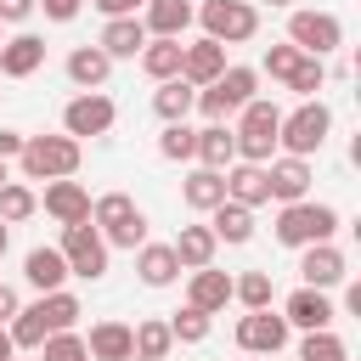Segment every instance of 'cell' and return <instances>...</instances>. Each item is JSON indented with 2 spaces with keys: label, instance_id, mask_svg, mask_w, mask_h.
Masks as SVG:
<instances>
[{
  "label": "cell",
  "instance_id": "cell-18",
  "mask_svg": "<svg viewBox=\"0 0 361 361\" xmlns=\"http://www.w3.org/2000/svg\"><path fill=\"white\" fill-rule=\"evenodd\" d=\"M23 282L34 288V293H51V288H62L68 282V259H62V248H28L23 254Z\"/></svg>",
  "mask_w": 361,
  "mask_h": 361
},
{
  "label": "cell",
  "instance_id": "cell-34",
  "mask_svg": "<svg viewBox=\"0 0 361 361\" xmlns=\"http://www.w3.org/2000/svg\"><path fill=\"white\" fill-rule=\"evenodd\" d=\"M6 333H11V344H17V350H39L51 327H45V316H39V305H17V316L6 322Z\"/></svg>",
  "mask_w": 361,
  "mask_h": 361
},
{
  "label": "cell",
  "instance_id": "cell-41",
  "mask_svg": "<svg viewBox=\"0 0 361 361\" xmlns=\"http://www.w3.org/2000/svg\"><path fill=\"white\" fill-rule=\"evenodd\" d=\"M327 85V68H322V56H299V68H293V79H288V90L299 96V102H310L316 90Z\"/></svg>",
  "mask_w": 361,
  "mask_h": 361
},
{
  "label": "cell",
  "instance_id": "cell-23",
  "mask_svg": "<svg viewBox=\"0 0 361 361\" xmlns=\"http://www.w3.org/2000/svg\"><path fill=\"white\" fill-rule=\"evenodd\" d=\"M186 305H197V310H226L231 305V276L226 271H214V265H197L192 271V282H186Z\"/></svg>",
  "mask_w": 361,
  "mask_h": 361
},
{
  "label": "cell",
  "instance_id": "cell-13",
  "mask_svg": "<svg viewBox=\"0 0 361 361\" xmlns=\"http://www.w3.org/2000/svg\"><path fill=\"white\" fill-rule=\"evenodd\" d=\"M265 180H271V203H299V197H310L316 169H310V158L282 152V158H271V164H265Z\"/></svg>",
  "mask_w": 361,
  "mask_h": 361
},
{
  "label": "cell",
  "instance_id": "cell-12",
  "mask_svg": "<svg viewBox=\"0 0 361 361\" xmlns=\"http://www.w3.org/2000/svg\"><path fill=\"white\" fill-rule=\"evenodd\" d=\"M344 276H350V259H344V248H333V243H310V248H299V282H305V288H322V293H333Z\"/></svg>",
  "mask_w": 361,
  "mask_h": 361
},
{
  "label": "cell",
  "instance_id": "cell-40",
  "mask_svg": "<svg viewBox=\"0 0 361 361\" xmlns=\"http://www.w3.org/2000/svg\"><path fill=\"white\" fill-rule=\"evenodd\" d=\"M39 361H90V355H85V333H73V327H62V333H45V344H39Z\"/></svg>",
  "mask_w": 361,
  "mask_h": 361
},
{
  "label": "cell",
  "instance_id": "cell-25",
  "mask_svg": "<svg viewBox=\"0 0 361 361\" xmlns=\"http://www.w3.org/2000/svg\"><path fill=\"white\" fill-rule=\"evenodd\" d=\"M141 73L158 85V79H175L180 73V39H169V34H147V45H141Z\"/></svg>",
  "mask_w": 361,
  "mask_h": 361
},
{
  "label": "cell",
  "instance_id": "cell-32",
  "mask_svg": "<svg viewBox=\"0 0 361 361\" xmlns=\"http://www.w3.org/2000/svg\"><path fill=\"white\" fill-rule=\"evenodd\" d=\"M130 344H135V355H141V361H169L175 333H169V322H164V316H147V322H135V327H130Z\"/></svg>",
  "mask_w": 361,
  "mask_h": 361
},
{
  "label": "cell",
  "instance_id": "cell-53",
  "mask_svg": "<svg viewBox=\"0 0 361 361\" xmlns=\"http://www.w3.org/2000/svg\"><path fill=\"white\" fill-rule=\"evenodd\" d=\"M254 361H271V355H254Z\"/></svg>",
  "mask_w": 361,
  "mask_h": 361
},
{
  "label": "cell",
  "instance_id": "cell-6",
  "mask_svg": "<svg viewBox=\"0 0 361 361\" xmlns=\"http://www.w3.org/2000/svg\"><path fill=\"white\" fill-rule=\"evenodd\" d=\"M327 130H333V113L310 96V102H299L293 113H282V124H276V147L293 152V158H310V152L327 147Z\"/></svg>",
  "mask_w": 361,
  "mask_h": 361
},
{
  "label": "cell",
  "instance_id": "cell-19",
  "mask_svg": "<svg viewBox=\"0 0 361 361\" xmlns=\"http://www.w3.org/2000/svg\"><path fill=\"white\" fill-rule=\"evenodd\" d=\"M39 62H45V39H39V34H11V39H0V73H6V79H28V73H39Z\"/></svg>",
  "mask_w": 361,
  "mask_h": 361
},
{
  "label": "cell",
  "instance_id": "cell-31",
  "mask_svg": "<svg viewBox=\"0 0 361 361\" xmlns=\"http://www.w3.org/2000/svg\"><path fill=\"white\" fill-rule=\"evenodd\" d=\"M169 248H175L180 271H197V265H214V248H220V237H214L209 226H180V237H175Z\"/></svg>",
  "mask_w": 361,
  "mask_h": 361
},
{
  "label": "cell",
  "instance_id": "cell-2",
  "mask_svg": "<svg viewBox=\"0 0 361 361\" xmlns=\"http://www.w3.org/2000/svg\"><path fill=\"white\" fill-rule=\"evenodd\" d=\"M259 96V68H243V62H226V73L214 79V85H197V113L209 118V124H226V118H237V107L243 102H254Z\"/></svg>",
  "mask_w": 361,
  "mask_h": 361
},
{
  "label": "cell",
  "instance_id": "cell-33",
  "mask_svg": "<svg viewBox=\"0 0 361 361\" xmlns=\"http://www.w3.org/2000/svg\"><path fill=\"white\" fill-rule=\"evenodd\" d=\"M34 305H39V316H45V327H51V333H62V327H73V322L85 316L79 293H68V288H51V293H39Z\"/></svg>",
  "mask_w": 361,
  "mask_h": 361
},
{
  "label": "cell",
  "instance_id": "cell-29",
  "mask_svg": "<svg viewBox=\"0 0 361 361\" xmlns=\"http://www.w3.org/2000/svg\"><path fill=\"white\" fill-rule=\"evenodd\" d=\"M192 102H197V85H186L180 73H175V79H158V90H152V113H158L164 124H180V118L192 113Z\"/></svg>",
  "mask_w": 361,
  "mask_h": 361
},
{
  "label": "cell",
  "instance_id": "cell-28",
  "mask_svg": "<svg viewBox=\"0 0 361 361\" xmlns=\"http://www.w3.org/2000/svg\"><path fill=\"white\" fill-rule=\"evenodd\" d=\"M85 355H90V361H124V355H135L130 322H96L90 338H85Z\"/></svg>",
  "mask_w": 361,
  "mask_h": 361
},
{
  "label": "cell",
  "instance_id": "cell-52",
  "mask_svg": "<svg viewBox=\"0 0 361 361\" xmlns=\"http://www.w3.org/2000/svg\"><path fill=\"white\" fill-rule=\"evenodd\" d=\"M0 186H6V158H0Z\"/></svg>",
  "mask_w": 361,
  "mask_h": 361
},
{
  "label": "cell",
  "instance_id": "cell-14",
  "mask_svg": "<svg viewBox=\"0 0 361 361\" xmlns=\"http://www.w3.org/2000/svg\"><path fill=\"white\" fill-rule=\"evenodd\" d=\"M282 322L288 327H299V333H316V327H333L338 322V310H333V299L322 293V288H293L288 293V305H282Z\"/></svg>",
  "mask_w": 361,
  "mask_h": 361
},
{
  "label": "cell",
  "instance_id": "cell-39",
  "mask_svg": "<svg viewBox=\"0 0 361 361\" xmlns=\"http://www.w3.org/2000/svg\"><path fill=\"white\" fill-rule=\"evenodd\" d=\"M169 333H175V344H203V338H209V310L180 305V310L169 316Z\"/></svg>",
  "mask_w": 361,
  "mask_h": 361
},
{
  "label": "cell",
  "instance_id": "cell-10",
  "mask_svg": "<svg viewBox=\"0 0 361 361\" xmlns=\"http://www.w3.org/2000/svg\"><path fill=\"white\" fill-rule=\"evenodd\" d=\"M113 118H118L113 96H102V90H79V96L62 107V135H73V141H85V135H107Z\"/></svg>",
  "mask_w": 361,
  "mask_h": 361
},
{
  "label": "cell",
  "instance_id": "cell-21",
  "mask_svg": "<svg viewBox=\"0 0 361 361\" xmlns=\"http://www.w3.org/2000/svg\"><path fill=\"white\" fill-rule=\"evenodd\" d=\"M96 45H102L113 62H124V56H141V45H147V23H141V17H107Z\"/></svg>",
  "mask_w": 361,
  "mask_h": 361
},
{
  "label": "cell",
  "instance_id": "cell-38",
  "mask_svg": "<svg viewBox=\"0 0 361 361\" xmlns=\"http://www.w3.org/2000/svg\"><path fill=\"white\" fill-rule=\"evenodd\" d=\"M158 152L169 158V164H186L192 152H197V130L180 118V124H164V135H158Z\"/></svg>",
  "mask_w": 361,
  "mask_h": 361
},
{
  "label": "cell",
  "instance_id": "cell-45",
  "mask_svg": "<svg viewBox=\"0 0 361 361\" xmlns=\"http://www.w3.org/2000/svg\"><path fill=\"white\" fill-rule=\"evenodd\" d=\"M34 17V0H0V23H28Z\"/></svg>",
  "mask_w": 361,
  "mask_h": 361
},
{
  "label": "cell",
  "instance_id": "cell-48",
  "mask_svg": "<svg viewBox=\"0 0 361 361\" xmlns=\"http://www.w3.org/2000/svg\"><path fill=\"white\" fill-rule=\"evenodd\" d=\"M344 310H350V316H361V282H350V288H344Z\"/></svg>",
  "mask_w": 361,
  "mask_h": 361
},
{
  "label": "cell",
  "instance_id": "cell-44",
  "mask_svg": "<svg viewBox=\"0 0 361 361\" xmlns=\"http://www.w3.org/2000/svg\"><path fill=\"white\" fill-rule=\"evenodd\" d=\"M90 6H96L102 17H135V11L147 6V0H90Z\"/></svg>",
  "mask_w": 361,
  "mask_h": 361
},
{
  "label": "cell",
  "instance_id": "cell-8",
  "mask_svg": "<svg viewBox=\"0 0 361 361\" xmlns=\"http://www.w3.org/2000/svg\"><path fill=\"white\" fill-rule=\"evenodd\" d=\"M192 23H203V34L220 39V45H243V39L259 34V11L248 0H203Z\"/></svg>",
  "mask_w": 361,
  "mask_h": 361
},
{
  "label": "cell",
  "instance_id": "cell-17",
  "mask_svg": "<svg viewBox=\"0 0 361 361\" xmlns=\"http://www.w3.org/2000/svg\"><path fill=\"white\" fill-rule=\"evenodd\" d=\"M226 197L243 203V209H259L271 203V180H265V164H226Z\"/></svg>",
  "mask_w": 361,
  "mask_h": 361
},
{
  "label": "cell",
  "instance_id": "cell-15",
  "mask_svg": "<svg viewBox=\"0 0 361 361\" xmlns=\"http://www.w3.org/2000/svg\"><path fill=\"white\" fill-rule=\"evenodd\" d=\"M39 209H45L56 226H73V220H90V192H85L73 175H62V180H45Z\"/></svg>",
  "mask_w": 361,
  "mask_h": 361
},
{
  "label": "cell",
  "instance_id": "cell-50",
  "mask_svg": "<svg viewBox=\"0 0 361 361\" xmlns=\"http://www.w3.org/2000/svg\"><path fill=\"white\" fill-rule=\"evenodd\" d=\"M6 248H11V226L0 220V259H6Z\"/></svg>",
  "mask_w": 361,
  "mask_h": 361
},
{
  "label": "cell",
  "instance_id": "cell-43",
  "mask_svg": "<svg viewBox=\"0 0 361 361\" xmlns=\"http://www.w3.org/2000/svg\"><path fill=\"white\" fill-rule=\"evenodd\" d=\"M79 6H85V0H34V11H45L51 23H73Z\"/></svg>",
  "mask_w": 361,
  "mask_h": 361
},
{
  "label": "cell",
  "instance_id": "cell-7",
  "mask_svg": "<svg viewBox=\"0 0 361 361\" xmlns=\"http://www.w3.org/2000/svg\"><path fill=\"white\" fill-rule=\"evenodd\" d=\"M62 259H68V276H85V282H102L107 276V259H113V248L102 243V231L90 226V220H73V226H62Z\"/></svg>",
  "mask_w": 361,
  "mask_h": 361
},
{
  "label": "cell",
  "instance_id": "cell-51",
  "mask_svg": "<svg viewBox=\"0 0 361 361\" xmlns=\"http://www.w3.org/2000/svg\"><path fill=\"white\" fill-rule=\"evenodd\" d=\"M265 6H293V0H265Z\"/></svg>",
  "mask_w": 361,
  "mask_h": 361
},
{
  "label": "cell",
  "instance_id": "cell-26",
  "mask_svg": "<svg viewBox=\"0 0 361 361\" xmlns=\"http://www.w3.org/2000/svg\"><path fill=\"white\" fill-rule=\"evenodd\" d=\"M209 231L220 237V243H231V248H243L248 237H254V209H243V203H214L209 209Z\"/></svg>",
  "mask_w": 361,
  "mask_h": 361
},
{
  "label": "cell",
  "instance_id": "cell-5",
  "mask_svg": "<svg viewBox=\"0 0 361 361\" xmlns=\"http://www.w3.org/2000/svg\"><path fill=\"white\" fill-rule=\"evenodd\" d=\"M79 141L73 135H28L17 164H23V180H62V175H79Z\"/></svg>",
  "mask_w": 361,
  "mask_h": 361
},
{
  "label": "cell",
  "instance_id": "cell-27",
  "mask_svg": "<svg viewBox=\"0 0 361 361\" xmlns=\"http://www.w3.org/2000/svg\"><path fill=\"white\" fill-rule=\"evenodd\" d=\"M135 271H141L147 288H169V282L180 276V259H175L169 243H141V248H135Z\"/></svg>",
  "mask_w": 361,
  "mask_h": 361
},
{
  "label": "cell",
  "instance_id": "cell-22",
  "mask_svg": "<svg viewBox=\"0 0 361 361\" xmlns=\"http://www.w3.org/2000/svg\"><path fill=\"white\" fill-rule=\"evenodd\" d=\"M180 203L192 209V214H209L214 203H226V169H192L186 180H180Z\"/></svg>",
  "mask_w": 361,
  "mask_h": 361
},
{
  "label": "cell",
  "instance_id": "cell-11",
  "mask_svg": "<svg viewBox=\"0 0 361 361\" xmlns=\"http://www.w3.org/2000/svg\"><path fill=\"white\" fill-rule=\"evenodd\" d=\"M288 322H282V310H248L243 322H237V350L243 355H276V350H288Z\"/></svg>",
  "mask_w": 361,
  "mask_h": 361
},
{
  "label": "cell",
  "instance_id": "cell-47",
  "mask_svg": "<svg viewBox=\"0 0 361 361\" xmlns=\"http://www.w3.org/2000/svg\"><path fill=\"white\" fill-rule=\"evenodd\" d=\"M11 316H17V288L0 282V322H11Z\"/></svg>",
  "mask_w": 361,
  "mask_h": 361
},
{
  "label": "cell",
  "instance_id": "cell-42",
  "mask_svg": "<svg viewBox=\"0 0 361 361\" xmlns=\"http://www.w3.org/2000/svg\"><path fill=\"white\" fill-rule=\"evenodd\" d=\"M299 56H305L299 45H271V51L259 56V68H265L271 79H282V85H288V79H293V68H299Z\"/></svg>",
  "mask_w": 361,
  "mask_h": 361
},
{
  "label": "cell",
  "instance_id": "cell-55",
  "mask_svg": "<svg viewBox=\"0 0 361 361\" xmlns=\"http://www.w3.org/2000/svg\"><path fill=\"white\" fill-rule=\"evenodd\" d=\"M11 361H23V355H11Z\"/></svg>",
  "mask_w": 361,
  "mask_h": 361
},
{
  "label": "cell",
  "instance_id": "cell-35",
  "mask_svg": "<svg viewBox=\"0 0 361 361\" xmlns=\"http://www.w3.org/2000/svg\"><path fill=\"white\" fill-rule=\"evenodd\" d=\"M28 214H39V192H34L28 180H6V186H0V220L17 226V220H28Z\"/></svg>",
  "mask_w": 361,
  "mask_h": 361
},
{
  "label": "cell",
  "instance_id": "cell-49",
  "mask_svg": "<svg viewBox=\"0 0 361 361\" xmlns=\"http://www.w3.org/2000/svg\"><path fill=\"white\" fill-rule=\"evenodd\" d=\"M17 355V344H11V333H6V322H0V361H11Z\"/></svg>",
  "mask_w": 361,
  "mask_h": 361
},
{
  "label": "cell",
  "instance_id": "cell-16",
  "mask_svg": "<svg viewBox=\"0 0 361 361\" xmlns=\"http://www.w3.org/2000/svg\"><path fill=\"white\" fill-rule=\"evenodd\" d=\"M226 73V45L220 39H192V45H180V79L186 85H214Z\"/></svg>",
  "mask_w": 361,
  "mask_h": 361
},
{
  "label": "cell",
  "instance_id": "cell-37",
  "mask_svg": "<svg viewBox=\"0 0 361 361\" xmlns=\"http://www.w3.org/2000/svg\"><path fill=\"white\" fill-rule=\"evenodd\" d=\"M299 361H350V350H344V338L333 327H316V333L299 338Z\"/></svg>",
  "mask_w": 361,
  "mask_h": 361
},
{
  "label": "cell",
  "instance_id": "cell-30",
  "mask_svg": "<svg viewBox=\"0 0 361 361\" xmlns=\"http://www.w3.org/2000/svg\"><path fill=\"white\" fill-rule=\"evenodd\" d=\"M192 158H197L203 169H226V164H237V135H231V124H203Z\"/></svg>",
  "mask_w": 361,
  "mask_h": 361
},
{
  "label": "cell",
  "instance_id": "cell-54",
  "mask_svg": "<svg viewBox=\"0 0 361 361\" xmlns=\"http://www.w3.org/2000/svg\"><path fill=\"white\" fill-rule=\"evenodd\" d=\"M124 361H141V355H124Z\"/></svg>",
  "mask_w": 361,
  "mask_h": 361
},
{
  "label": "cell",
  "instance_id": "cell-36",
  "mask_svg": "<svg viewBox=\"0 0 361 361\" xmlns=\"http://www.w3.org/2000/svg\"><path fill=\"white\" fill-rule=\"evenodd\" d=\"M231 299H237L243 310H265V305L276 299V288H271V271H243V276L231 282Z\"/></svg>",
  "mask_w": 361,
  "mask_h": 361
},
{
  "label": "cell",
  "instance_id": "cell-24",
  "mask_svg": "<svg viewBox=\"0 0 361 361\" xmlns=\"http://www.w3.org/2000/svg\"><path fill=\"white\" fill-rule=\"evenodd\" d=\"M107 73H113V56H107L102 45H73V51H68V79H73L79 90H102Z\"/></svg>",
  "mask_w": 361,
  "mask_h": 361
},
{
  "label": "cell",
  "instance_id": "cell-9",
  "mask_svg": "<svg viewBox=\"0 0 361 361\" xmlns=\"http://www.w3.org/2000/svg\"><path fill=\"white\" fill-rule=\"evenodd\" d=\"M288 45H299L305 56H327V51H338V45H344V23H338L333 11L305 6V11H293V17H288Z\"/></svg>",
  "mask_w": 361,
  "mask_h": 361
},
{
  "label": "cell",
  "instance_id": "cell-3",
  "mask_svg": "<svg viewBox=\"0 0 361 361\" xmlns=\"http://www.w3.org/2000/svg\"><path fill=\"white\" fill-rule=\"evenodd\" d=\"M276 124H282V107H276V102H265V96L243 102V107H237V124H231L237 158H243V164H271V158H276Z\"/></svg>",
  "mask_w": 361,
  "mask_h": 361
},
{
  "label": "cell",
  "instance_id": "cell-4",
  "mask_svg": "<svg viewBox=\"0 0 361 361\" xmlns=\"http://www.w3.org/2000/svg\"><path fill=\"white\" fill-rule=\"evenodd\" d=\"M333 231H338V209H333V203L299 197V203H282V209H276V243H282V248L333 243Z\"/></svg>",
  "mask_w": 361,
  "mask_h": 361
},
{
  "label": "cell",
  "instance_id": "cell-20",
  "mask_svg": "<svg viewBox=\"0 0 361 361\" xmlns=\"http://www.w3.org/2000/svg\"><path fill=\"white\" fill-rule=\"evenodd\" d=\"M135 17L147 23V34H169V39H180V34L192 28L197 6H192V0H147Z\"/></svg>",
  "mask_w": 361,
  "mask_h": 361
},
{
  "label": "cell",
  "instance_id": "cell-1",
  "mask_svg": "<svg viewBox=\"0 0 361 361\" xmlns=\"http://www.w3.org/2000/svg\"><path fill=\"white\" fill-rule=\"evenodd\" d=\"M90 226L102 231V243L107 248H141L147 243V209L130 197V192H102V197H90Z\"/></svg>",
  "mask_w": 361,
  "mask_h": 361
},
{
  "label": "cell",
  "instance_id": "cell-46",
  "mask_svg": "<svg viewBox=\"0 0 361 361\" xmlns=\"http://www.w3.org/2000/svg\"><path fill=\"white\" fill-rule=\"evenodd\" d=\"M23 141H28L23 130H0V158H17V152H23Z\"/></svg>",
  "mask_w": 361,
  "mask_h": 361
}]
</instances>
